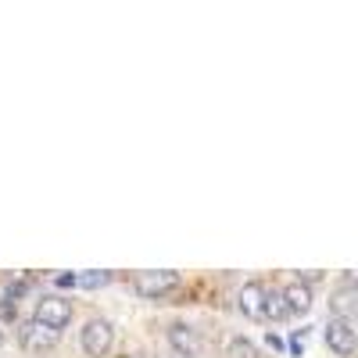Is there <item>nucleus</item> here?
<instances>
[{
	"instance_id": "f257e3e1",
	"label": "nucleus",
	"mask_w": 358,
	"mask_h": 358,
	"mask_svg": "<svg viewBox=\"0 0 358 358\" xmlns=\"http://www.w3.org/2000/svg\"><path fill=\"white\" fill-rule=\"evenodd\" d=\"M36 322H43L47 330H54V334H62L65 326L72 322V301L62 297V294H43L36 301Z\"/></svg>"
},
{
	"instance_id": "f03ea898",
	"label": "nucleus",
	"mask_w": 358,
	"mask_h": 358,
	"mask_svg": "<svg viewBox=\"0 0 358 358\" xmlns=\"http://www.w3.org/2000/svg\"><path fill=\"white\" fill-rule=\"evenodd\" d=\"M79 344H83V351L90 358H104L111 351V344H115V326L108 319H90L83 326V334H79Z\"/></svg>"
},
{
	"instance_id": "6e6552de",
	"label": "nucleus",
	"mask_w": 358,
	"mask_h": 358,
	"mask_svg": "<svg viewBox=\"0 0 358 358\" xmlns=\"http://www.w3.org/2000/svg\"><path fill=\"white\" fill-rule=\"evenodd\" d=\"M169 341H172V348H176L179 355H187V358H194V355L201 351V344H197V334L190 330V326H183V322L169 326Z\"/></svg>"
},
{
	"instance_id": "f8f14e48",
	"label": "nucleus",
	"mask_w": 358,
	"mask_h": 358,
	"mask_svg": "<svg viewBox=\"0 0 358 358\" xmlns=\"http://www.w3.org/2000/svg\"><path fill=\"white\" fill-rule=\"evenodd\" d=\"M108 280H111V273H101V268H94V273H86V276H76V283L86 287V290H97V287H104Z\"/></svg>"
},
{
	"instance_id": "20e7f679",
	"label": "nucleus",
	"mask_w": 358,
	"mask_h": 358,
	"mask_svg": "<svg viewBox=\"0 0 358 358\" xmlns=\"http://www.w3.org/2000/svg\"><path fill=\"white\" fill-rule=\"evenodd\" d=\"M179 287V273H172V268H158V273H140L136 276V290H140V297H162V294H169V290H176Z\"/></svg>"
},
{
	"instance_id": "423d86ee",
	"label": "nucleus",
	"mask_w": 358,
	"mask_h": 358,
	"mask_svg": "<svg viewBox=\"0 0 358 358\" xmlns=\"http://www.w3.org/2000/svg\"><path fill=\"white\" fill-rule=\"evenodd\" d=\"M236 305H241V312H244L248 319H262V305H265V287H262L258 280L244 283V287H241V297H236Z\"/></svg>"
},
{
	"instance_id": "0eeeda50",
	"label": "nucleus",
	"mask_w": 358,
	"mask_h": 358,
	"mask_svg": "<svg viewBox=\"0 0 358 358\" xmlns=\"http://www.w3.org/2000/svg\"><path fill=\"white\" fill-rule=\"evenodd\" d=\"M283 301H287V312L290 315H305L312 308V287L301 283V280H294L287 290H283Z\"/></svg>"
},
{
	"instance_id": "4468645a",
	"label": "nucleus",
	"mask_w": 358,
	"mask_h": 358,
	"mask_svg": "<svg viewBox=\"0 0 358 358\" xmlns=\"http://www.w3.org/2000/svg\"><path fill=\"white\" fill-rule=\"evenodd\" d=\"M0 344H4V330H0Z\"/></svg>"
},
{
	"instance_id": "9d476101",
	"label": "nucleus",
	"mask_w": 358,
	"mask_h": 358,
	"mask_svg": "<svg viewBox=\"0 0 358 358\" xmlns=\"http://www.w3.org/2000/svg\"><path fill=\"white\" fill-rule=\"evenodd\" d=\"M290 312H287V301H283V290H265V305H262V319H273V322H280V319H287Z\"/></svg>"
},
{
	"instance_id": "ddd939ff",
	"label": "nucleus",
	"mask_w": 358,
	"mask_h": 358,
	"mask_svg": "<svg viewBox=\"0 0 358 358\" xmlns=\"http://www.w3.org/2000/svg\"><path fill=\"white\" fill-rule=\"evenodd\" d=\"M57 287H76V276H57Z\"/></svg>"
},
{
	"instance_id": "7ed1b4c3",
	"label": "nucleus",
	"mask_w": 358,
	"mask_h": 358,
	"mask_svg": "<svg viewBox=\"0 0 358 358\" xmlns=\"http://www.w3.org/2000/svg\"><path fill=\"white\" fill-rule=\"evenodd\" d=\"M355 341H358L355 319H330V322H326V344H330L334 355L351 358L355 355Z\"/></svg>"
},
{
	"instance_id": "9b49d317",
	"label": "nucleus",
	"mask_w": 358,
	"mask_h": 358,
	"mask_svg": "<svg viewBox=\"0 0 358 358\" xmlns=\"http://www.w3.org/2000/svg\"><path fill=\"white\" fill-rule=\"evenodd\" d=\"M226 358H258V348L248 337H233L226 348Z\"/></svg>"
},
{
	"instance_id": "1a4fd4ad",
	"label": "nucleus",
	"mask_w": 358,
	"mask_h": 358,
	"mask_svg": "<svg viewBox=\"0 0 358 358\" xmlns=\"http://www.w3.org/2000/svg\"><path fill=\"white\" fill-rule=\"evenodd\" d=\"M330 308H334V319H351V312H355V287L351 283H344L330 297Z\"/></svg>"
},
{
	"instance_id": "39448f33",
	"label": "nucleus",
	"mask_w": 358,
	"mask_h": 358,
	"mask_svg": "<svg viewBox=\"0 0 358 358\" xmlns=\"http://www.w3.org/2000/svg\"><path fill=\"white\" fill-rule=\"evenodd\" d=\"M57 337L62 334H54V330H47L43 322H36V319H29L22 330H18V341H22V348L25 351H47V348H54L57 344Z\"/></svg>"
}]
</instances>
